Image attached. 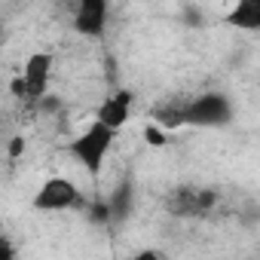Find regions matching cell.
I'll use <instances>...</instances> for the list:
<instances>
[{
    "label": "cell",
    "mask_w": 260,
    "mask_h": 260,
    "mask_svg": "<svg viewBox=\"0 0 260 260\" xmlns=\"http://www.w3.org/2000/svg\"><path fill=\"white\" fill-rule=\"evenodd\" d=\"M113 144H116V132H110L107 125H101V122H89L83 132L68 144V153L89 172V175H101V169H104V162H107V156H110V150H113Z\"/></svg>",
    "instance_id": "6da1fadb"
},
{
    "label": "cell",
    "mask_w": 260,
    "mask_h": 260,
    "mask_svg": "<svg viewBox=\"0 0 260 260\" xmlns=\"http://www.w3.org/2000/svg\"><path fill=\"white\" fill-rule=\"evenodd\" d=\"M233 122V101L226 92H202L184 101L181 125L193 128H223Z\"/></svg>",
    "instance_id": "7a4b0ae2"
},
{
    "label": "cell",
    "mask_w": 260,
    "mask_h": 260,
    "mask_svg": "<svg viewBox=\"0 0 260 260\" xmlns=\"http://www.w3.org/2000/svg\"><path fill=\"white\" fill-rule=\"evenodd\" d=\"M220 196L217 190L211 187H196V184H178L166 193L162 205L172 217H181V220H202V217H211V211L217 208Z\"/></svg>",
    "instance_id": "3957f363"
},
{
    "label": "cell",
    "mask_w": 260,
    "mask_h": 260,
    "mask_svg": "<svg viewBox=\"0 0 260 260\" xmlns=\"http://www.w3.org/2000/svg\"><path fill=\"white\" fill-rule=\"evenodd\" d=\"M80 205H83V193L64 175H49L31 199L34 211H71V208H80Z\"/></svg>",
    "instance_id": "277c9868"
},
{
    "label": "cell",
    "mask_w": 260,
    "mask_h": 260,
    "mask_svg": "<svg viewBox=\"0 0 260 260\" xmlns=\"http://www.w3.org/2000/svg\"><path fill=\"white\" fill-rule=\"evenodd\" d=\"M52 68H55V55L52 52H31L25 68H22V89H25V101L37 104L40 98L49 95V83H52Z\"/></svg>",
    "instance_id": "5b68a950"
},
{
    "label": "cell",
    "mask_w": 260,
    "mask_h": 260,
    "mask_svg": "<svg viewBox=\"0 0 260 260\" xmlns=\"http://www.w3.org/2000/svg\"><path fill=\"white\" fill-rule=\"evenodd\" d=\"M107 16L110 7L104 0H80L74 10V31L89 40H101L107 34Z\"/></svg>",
    "instance_id": "8992f818"
},
{
    "label": "cell",
    "mask_w": 260,
    "mask_h": 260,
    "mask_svg": "<svg viewBox=\"0 0 260 260\" xmlns=\"http://www.w3.org/2000/svg\"><path fill=\"white\" fill-rule=\"evenodd\" d=\"M132 101H135V95L128 92V89H116V92H110V95L98 104L95 122L107 125L110 132H119V128L128 122V116H132Z\"/></svg>",
    "instance_id": "52a82bcc"
},
{
    "label": "cell",
    "mask_w": 260,
    "mask_h": 260,
    "mask_svg": "<svg viewBox=\"0 0 260 260\" xmlns=\"http://www.w3.org/2000/svg\"><path fill=\"white\" fill-rule=\"evenodd\" d=\"M104 202H107V211H110V223L128 220V214H132V208H135V187H132V181H122L119 187H113V193Z\"/></svg>",
    "instance_id": "ba28073f"
},
{
    "label": "cell",
    "mask_w": 260,
    "mask_h": 260,
    "mask_svg": "<svg viewBox=\"0 0 260 260\" xmlns=\"http://www.w3.org/2000/svg\"><path fill=\"white\" fill-rule=\"evenodd\" d=\"M226 22L242 28V31H257L260 28V4L257 0H239V4L230 10Z\"/></svg>",
    "instance_id": "9c48e42d"
},
{
    "label": "cell",
    "mask_w": 260,
    "mask_h": 260,
    "mask_svg": "<svg viewBox=\"0 0 260 260\" xmlns=\"http://www.w3.org/2000/svg\"><path fill=\"white\" fill-rule=\"evenodd\" d=\"M144 141L150 147H162L169 141V132H166V128H159V125H153V122H147L144 125Z\"/></svg>",
    "instance_id": "30bf717a"
},
{
    "label": "cell",
    "mask_w": 260,
    "mask_h": 260,
    "mask_svg": "<svg viewBox=\"0 0 260 260\" xmlns=\"http://www.w3.org/2000/svg\"><path fill=\"white\" fill-rule=\"evenodd\" d=\"M86 211H89V220H92V223H110V211H107V202H104V199L92 202Z\"/></svg>",
    "instance_id": "8fae6325"
},
{
    "label": "cell",
    "mask_w": 260,
    "mask_h": 260,
    "mask_svg": "<svg viewBox=\"0 0 260 260\" xmlns=\"http://www.w3.org/2000/svg\"><path fill=\"white\" fill-rule=\"evenodd\" d=\"M37 110H40V113H46V116H55V113H61L64 107H61V101H58L55 95H46V98H40V101H37Z\"/></svg>",
    "instance_id": "7c38bea8"
},
{
    "label": "cell",
    "mask_w": 260,
    "mask_h": 260,
    "mask_svg": "<svg viewBox=\"0 0 260 260\" xmlns=\"http://www.w3.org/2000/svg\"><path fill=\"white\" fill-rule=\"evenodd\" d=\"M0 260H16V245L7 233H0Z\"/></svg>",
    "instance_id": "4fadbf2b"
},
{
    "label": "cell",
    "mask_w": 260,
    "mask_h": 260,
    "mask_svg": "<svg viewBox=\"0 0 260 260\" xmlns=\"http://www.w3.org/2000/svg\"><path fill=\"white\" fill-rule=\"evenodd\" d=\"M125 260H162V254H159L156 248H141V251H135L132 257H125Z\"/></svg>",
    "instance_id": "5bb4252c"
},
{
    "label": "cell",
    "mask_w": 260,
    "mask_h": 260,
    "mask_svg": "<svg viewBox=\"0 0 260 260\" xmlns=\"http://www.w3.org/2000/svg\"><path fill=\"white\" fill-rule=\"evenodd\" d=\"M22 153H25V138L19 135V138L10 141V159H16V156H22Z\"/></svg>",
    "instance_id": "9a60e30c"
},
{
    "label": "cell",
    "mask_w": 260,
    "mask_h": 260,
    "mask_svg": "<svg viewBox=\"0 0 260 260\" xmlns=\"http://www.w3.org/2000/svg\"><path fill=\"white\" fill-rule=\"evenodd\" d=\"M4 34H7V31H4V22H0V43H4Z\"/></svg>",
    "instance_id": "2e32d148"
}]
</instances>
